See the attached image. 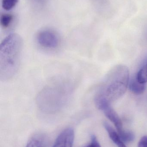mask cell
I'll return each mask as SVG.
<instances>
[{"label":"cell","mask_w":147,"mask_h":147,"mask_svg":"<svg viewBox=\"0 0 147 147\" xmlns=\"http://www.w3.org/2000/svg\"><path fill=\"white\" fill-rule=\"evenodd\" d=\"M23 42L16 33L8 35L0 45V79L5 81L13 78L20 65Z\"/></svg>","instance_id":"1"},{"label":"cell","mask_w":147,"mask_h":147,"mask_svg":"<svg viewBox=\"0 0 147 147\" xmlns=\"http://www.w3.org/2000/svg\"><path fill=\"white\" fill-rule=\"evenodd\" d=\"M129 80L127 67L122 65H116L107 74L96 95L102 97L110 103L116 101L126 92Z\"/></svg>","instance_id":"2"},{"label":"cell","mask_w":147,"mask_h":147,"mask_svg":"<svg viewBox=\"0 0 147 147\" xmlns=\"http://www.w3.org/2000/svg\"><path fill=\"white\" fill-rule=\"evenodd\" d=\"M72 83L57 82L46 86L38 94L37 103L43 109L59 108L69 103L73 91Z\"/></svg>","instance_id":"3"},{"label":"cell","mask_w":147,"mask_h":147,"mask_svg":"<svg viewBox=\"0 0 147 147\" xmlns=\"http://www.w3.org/2000/svg\"><path fill=\"white\" fill-rule=\"evenodd\" d=\"M102 111L107 117L114 123L118 131L119 136L123 142H130L133 140L134 136L131 132L125 131L123 129L121 119L110 104L105 106Z\"/></svg>","instance_id":"4"},{"label":"cell","mask_w":147,"mask_h":147,"mask_svg":"<svg viewBox=\"0 0 147 147\" xmlns=\"http://www.w3.org/2000/svg\"><path fill=\"white\" fill-rule=\"evenodd\" d=\"M37 40L40 45L47 49H55L60 44L58 34L49 29L42 30L37 35Z\"/></svg>","instance_id":"5"},{"label":"cell","mask_w":147,"mask_h":147,"mask_svg":"<svg viewBox=\"0 0 147 147\" xmlns=\"http://www.w3.org/2000/svg\"><path fill=\"white\" fill-rule=\"evenodd\" d=\"M74 136L73 129L67 128L60 134L53 147H72Z\"/></svg>","instance_id":"6"},{"label":"cell","mask_w":147,"mask_h":147,"mask_svg":"<svg viewBox=\"0 0 147 147\" xmlns=\"http://www.w3.org/2000/svg\"><path fill=\"white\" fill-rule=\"evenodd\" d=\"M128 86L132 92L137 95L142 94L146 89V84L139 82L136 75L129 79Z\"/></svg>","instance_id":"7"},{"label":"cell","mask_w":147,"mask_h":147,"mask_svg":"<svg viewBox=\"0 0 147 147\" xmlns=\"http://www.w3.org/2000/svg\"><path fill=\"white\" fill-rule=\"evenodd\" d=\"M105 128L108 133L109 135L111 140L118 147H127L122 141L121 139L119 136V135L117 134L116 132L114 130V129L111 127L110 125L105 122L104 123Z\"/></svg>","instance_id":"8"},{"label":"cell","mask_w":147,"mask_h":147,"mask_svg":"<svg viewBox=\"0 0 147 147\" xmlns=\"http://www.w3.org/2000/svg\"><path fill=\"white\" fill-rule=\"evenodd\" d=\"M136 76L140 83L146 84L147 82V56L143 60Z\"/></svg>","instance_id":"9"},{"label":"cell","mask_w":147,"mask_h":147,"mask_svg":"<svg viewBox=\"0 0 147 147\" xmlns=\"http://www.w3.org/2000/svg\"><path fill=\"white\" fill-rule=\"evenodd\" d=\"M13 16L12 15L4 14L2 15L1 17V23L3 27H8L13 20Z\"/></svg>","instance_id":"10"},{"label":"cell","mask_w":147,"mask_h":147,"mask_svg":"<svg viewBox=\"0 0 147 147\" xmlns=\"http://www.w3.org/2000/svg\"><path fill=\"white\" fill-rule=\"evenodd\" d=\"M18 0H2V7L6 10L12 9L18 3Z\"/></svg>","instance_id":"11"},{"label":"cell","mask_w":147,"mask_h":147,"mask_svg":"<svg viewBox=\"0 0 147 147\" xmlns=\"http://www.w3.org/2000/svg\"><path fill=\"white\" fill-rule=\"evenodd\" d=\"M26 147H43V146L39 140L36 139H32L28 142Z\"/></svg>","instance_id":"12"},{"label":"cell","mask_w":147,"mask_h":147,"mask_svg":"<svg viewBox=\"0 0 147 147\" xmlns=\"http://www.w3.org/2000/svg\"><path fill=\"white\" fill-rule=\"evenodd\" d=\"M138 147H147V136H143L140 140Z\"/></svg>","instance_id":"13"},{"label":"cell","mask_w":147,"mask_h":147,"mask_svg":"<svg viewBox=\"0 0 147 147\" xmlns=\"http://www.w3.org/2000/svg\"><path fill=\"white\" fill-rule=\"evenodd\" d=\"M91 143L93 144L94 147H101L96 137L95 136H92L91 137Z\"/></svg>","instance_id":"14"},{"label":"cell","mask_w":147,"mask_h":147,"mask_svg":"<svg viewBox=\"0 0 147 147\" xmlns=\"http://www.w3.org/2000/svg\"><path fill=\"white\" fill-rule=\"evenodd\" d=\"M87 147H94L93 144L92 143H91V144L89 145Z\"/></svg>","instance_id":"15"}]
</instances>
